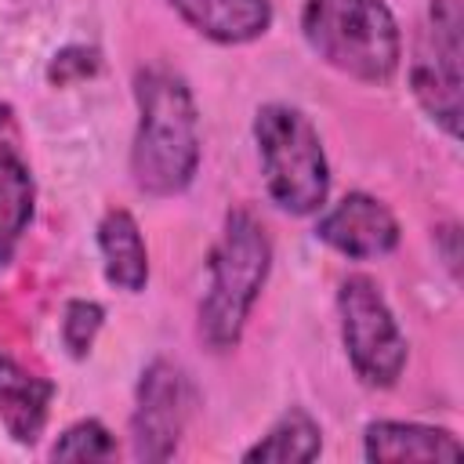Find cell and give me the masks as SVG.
Here are the masks:
<instances>
[{
  "mask_svg": "<svg viewBox=\"0 0 464 464\" xmlns=\"http://www.w3.org/2000/svg\"><path fill=\"white\" fill-rule=\"evenodd\" d=\"M98 65H102V58H98L94 47H87V44H69V47H62V51L51 58L47 80H51L54 87H69V83L91 80V76L98 72Z\"/></svg>",
  "mask_w": 464,
  "mask_h": 464,
  "instance_id": "cell-17",
  "label": "cell"
},
{
  "mask_svg": "<svg viewBox=\"0 0 464 464\" xmlns=\"http://www.w3.org/2000/svg\"><path fill=\"white\" fill-rule=\"evenodd\" d=\"M337 315L341 341L359 381L370 388H392L406 370L410 348L381 286L370 276H348L337 290Z\"/></svg>",
  "mask_w": 464,
  "mask_h": 464,
  "instance_id": "cell-6",
  "label": "cell"
},
{
  "mask_svg": "<svg viewBox=\"0 0 464 464\" xmlns=\"http://www.w3.org/2000/svg\"><path fill=\"white\" fill-rule=\"evenodd\" d=\"M192 413V381L170 359H152L134 388L130 450L138 460H170Z\"/></svg>",
  "mask_w": 464,
  "mask_h": 464,
  "instance_id": "cell-7",
  "label": "cell"
},
{
  "mask_svg": "<svg viewBox=\"0 0 464 464\" xmlns=\"http://www.w3.org/2000/svg\"><path fill=\"white\" fill-rule=\"evenodd\" d=\"M439 236L446 239V265H450V272L457 276V268H460V250H457V243H460V232H457V225H446V228H439Z\"/></svg>",
  "mask_w": 464,
  "mask_h": 464,
  "instance_id": "cell-18",
  "label": "cell"
},
{
  "mask_svg": "<svg viewBox=\"0 0 464 464\" xmlns=\"http://www.w3.org/2000/svg\"><path fill=\"white\" fill-rule=\"evenodd\" d=\"M33 203H36V185L29 167L18 156L0 152V268L11 265L33 221Z\"/></svg>",
  "mask_w": 464,
  "mask_h": 464,
  "instance_id": "cell-14",
  "label": "cell"
},
{
  "mask_svg": "<svg viewBox=\"0 0 464 464\" xmlns=\"http://www.w3.org/2000/svg\"><path fill=\"white\" fill-rule=\"evenodd\" d=\"M170 7L214 44H250L268 33L272 4L268 0H170Z\"/></svg>",
  "mask_w": 464,
  "mask_h": 464,
  "instance_id": "cell-10",
  "label": "cell"
},
{
  "mask_svg": "<svg viewBox=\"0 0 464 464\" xmlns=\"http://www.w3.org/2000/svg\"><path fill=\"white\" fill-rule=\"evenodd\" d=\"M460 54H464V14L460 0H428L424 22L413 40L410 91L424 116L460 138Z\"/></svg>",
  "mask_w": 464,
  "mask_h": 464,
  "instance_id": "cell-5",
  "label": "cell"
},
{
  "mask_svg": "<svg viewBox=\"0 0 464 464\" xmlns=\"http://www.w3.org/2000/svg\"><path fill=\"white\" fill-rule=\"evenodd\" d=\"M98 250L109 286L123 294H141L149 283V250L141 239V228L130 210L112 207L98 221Z\"/></svg>",
  "mask_w": 464,
  "mask_h": 464,
  "instance_id": "cell-12",
  "label": "cell"
},
{
  "mask_svg": "<svg viewBox=\"0 0 464 464\" xmlns=\"http://www.w3.org/2000/svg\"><path fill=\"white\" fill-rule=\"evenodd\" d=\"M323 453V428L304 406H290L246 453V464H308Z\"/></svg>",
  "mask_w": 464,
  "mask_h": 464,
  "instance_id": "cell-13",
  "label": "cell"
},
{
  "mask_svg": "<svg viewBox=\"0 0 464 464\" xmlns=\"http://www.w3.org/2000/svg\"><path fill=\"white\" fill-rule=\"evenodd\" d=\"M254 141L268 199L294 218L323 210L330 192V163L315 123L294 105L268 102L254 112Z\"/></svg>",
  "mask_w": 464,
  "mask_h": 464,
  "instance_id": "cell-4",
  "label": "cell"
},
{
  "mask_svg": "<svg viewBox=\"0 0 464 464\" xmlns=\"http://www.w3.org/2000/svg\"><path fill=\"white\" fill-rule=\"evenodd\" d=\"M105 323V308L98 301H87V297H76L65 304L62 312V344L69 348L72 359H83L91 348H94V337Z\"/></svg>",
  "mask_w": 464,
  "mask_h": 464,
  "instance_id": "cell-16",
  "label": "cell"
},
{
  "mask_svg": "<svg viewBox=\"0 0 464 464\" xmlns=\"http://www.w3.org/2000/svg\"><path fill=\"white\" fill-rule=\"evenodd\" d=\"M7 123H11V105H4V102H0V130H4Z\"/></svg>",
  "mask_w": 464,
  "mask_h": 464,
  "instance_id": "cell-19",
  "label": "cell"
},
{
  "mask_svg": "<svg viewBox=\"0 0 464 464\" xmlns=\"http://www.w3.org/2000/svg\"><path fill=\"white\" fill-rule=\"evenodd\" d=\"M54 399V384L22 370L11 355H0V420L14 442L29 446L40 439L47 424V410Z\"/></svg>",
  "mask_w": 464,
  "mask_h": 464,
  "instance_id": "cell-11",
  "label": "cell"
},
{
  "mask_svg": "<svg viewBox=\"0 0 464 464\" xmlns=\"http://www.w3.org/2000/svg\"><path fill=\"white\" fill-rule=\"evenodd\" d=\"M138 127L130 141V178L152 199L178 196L199 170V109L181 72L149 65L134 76Z\"/></svg>",
  "mask_w": 464,
  "mask_h": 464,
  "instance_id": "cell-1",
  "label": "cell"
},
{
  "mask_svg": "<svg viewBox=\"0 0 464 464\" xmlns=\"http://www.w3.org/2000/svg\"><path fill=\"white\" fill-rule=\"evenodd\" d=\"M315 236L352 261H373L399 246V221L377 196L348 192L315 221Z\"/></svg>",
  "mask_w": 464,
  "mask_h": 464,
  "instance_id": "cell-8",
  "label": "cell"
},
{
  "mask_svg": "<svg viewBox=\"0 0 464 464\" xmlns=\"http://www.w3.org/2000/svg\"><path fill=\"white\" fill-rule=\"evenodd\" d=\"M366 460H460L464 446L450 428L413 420H370L362 431Z\"/></svg>",
  "mask_w": 464,
  "mask_h": 464,
  "instance_id": "cell-9",
  "label": "cell"
},
{
  "mask_svg": "<svg viewBox=\"0 0 464 464\" xmlns=\"http://www.w3.org/2000/svg\"><path fill=\"white\" fill-rule=\"evenodd\" d=\"M51 457L54 460H112L116 457V439L102 420L87 417V420L69 424L58 435V442L51 446Z\"/></svg>",
  "mask_w": 464,
  "mask_h": 464,
  "instance_id": "cell-15",
  "label": "cell"
},
{
  "mask_svg": "<svg viewBox=\"0 0 464 464\" xmlns=\"http://www.w3.org/2000/svg\"><path fill=\"white\" fill-rule=\"evenodd\" d=\"M301 36L319 62L359 83L384 87L402 62V33L384 0H304Z\"/></svg>",
  "mask_w": 464,
  "mask_h": 464,
  "instance_id": "cell-3",
  "label": "cell"
},
{
  "mask_svg": "<svg viewBox=\"0 0 464 464\" xmlns=\"http://www.w3.org/2000/svg\"><path fill=\"white\" fill-rule=\"evenodd\" d=\"M272 268V239L265 225L246 210L225 214L221 236L207 257V290L199 297V341L210 352H232L243 337L254 301L265 290Z\"/></svg>",
  "mask_w": 464,
  "mask_h": 464,
  "instance_id": "cell-2",
  "label": "cell"
}]
</instances>
